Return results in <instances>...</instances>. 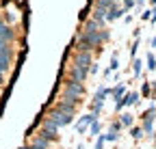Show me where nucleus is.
<instances>
[{"instance_id":"14","label":"nucleus","mask_w":156,"mask_h":149,"mask_svg":"<svg viewBox=\"0 0 156 149\" xmlns=\"http://www.w3.org/2000/svg\"><path fill=\"white\" fill-rule=\"evenodd\" d=\"M102 26H98L93 20H91V17H89V20H85V26H83V30L80 32H93V30H100Z\"/></svg>"},{"instance_id":"24","label":"nucleus","mask_w":156,"mask_h":149,"mask_svg":"<svg viewBox=\"0 0 156 149\" xmlns=\"http://www.w3.org/2000/svg\"><path fill=\"white\" fill-rule=\"evenodd\" d=\"M130 134H132L134 138H141V136H143V130H141V127H132V130H130Z\"/></svg>"},{"instance_id":"34","label":"nucleus","mask_w":156,"mask_h":149,"mask_svg":"<svg viewBox=\"0 0 156 149\" xmlns=\"http://www.w3.org/2000/svg\"><path fill=\"white\" fill-rule=\"evenodd\" d=\"M2 82H5V78H2V73H0V84H2Z\"/></svg>"},{"instance_id":"29","label":"nucleus","mask_w":156,"mask_h":149,"mask_svg":"<svg viewBox=\"0 0 156 149\" xmlns=\"http://www.w3.org/2000/svg\"><path fill=\"white\" fill-rule=\"evenodd\" d=\"M124 7H126V11L132 9V7H134V0H124Z\"/></svg>"},{"instance_id":"13","label":"nucleus","mask_w":156,"mask_h":149,"mask_svg":"<svg viewBox=\"0 0 156 149\" xmlns=\"http://www.w3.org/2000/svg\"><path fill=\"white\" fill-rule=\"evenodd\" d=\"M11 56H13V52H11L9 43L0 41V59H9V61H11Z\"/></svg>"},{"instance_id":"10","label":"nucleus","mask_w":156,"mask_h":149,"mask_svg":"<svg viewBox=\"0 0 156 149\" xmlns=\"http://www.w3.org/2000/svg\"><path fill=\"white\" fill-rule=\"evenodd\" d=\"M95 119H98V117H95V115H91V113H89V115H85L80 121H78V132H85L87 125H89L91 121H95Z\"/></svg>"},{"instance_id":"12","label":"nucleus","mask_w":156,"mask_h":149,"mask_svg":"<svg viewBox=\"0 0 156 149\" xmlns=\"http://www.w3.org/2000/svg\"><path fill=\"white\" fill-rule=\"evenodd\" d=\"M37 136H39V138H44L46 143H52V141L58 138V134H56V132H50V130H41V132H39Z\"/></svg>"},{"instance_id":"4","label":"nucleus","mask_w":156,"mask_h":149,"mask_svg":"<svg viewBox=\"0 0 156 149\" xmlns=\"http://www.w3.org/2000/svg\"><path fill=\"white\" fill-rule=\"evenodd\" d=\"M48 119L56 125V127H63V125H67V123H72V119H74V115H63V113H56V110H52V113L48 115Z\"/></svg>"},{"instance_id":"27","label":"nucleus","mask_w":156,"mask_h":149,"mask_svg":"<svg viewBox=\"0 0 156 149\" xmlns=\"http://www.w3.org/2000/svg\"><path fill=\"white\" fill-rule=\"evenodd\" d=\"M141 93H143V95H150V84H147V82H143V86H141Z\"/></svg>"},{"instance_id":"33","label":"nucleus","mask_w":156,"mask_h":149,"mask_svg":"<svg viewBox=\"0 0 156 149\" xmlns=\"http://www.w3.org/2000/svg\"><path fill=\"white\" fill-rule=\"evenodd\" d=\"M152 22H156V7H154V11H152V17H150Z\"/></svg>"},{"instance_id":"36","label":"nucleus","mask_w":156,"mask_h":149,"mask_svg":"<svg viewBox=\"0 0 156 149\" xmlns=\"http://www.w3.org/2000/svg\"><path fill=\"white\" fill-rule=\"evenodd\" d=\"M154 141H156V136H154Z\"/></svg>"},{"instance_id":"11","label":"nucleus","mask_w":156,"mask_h":149,"mask_svg":"<svg viewBox=\"0 0 156 149\" xmlns=\"http://www.w3.org/2000/svg\"><path fill=\"white\" fill-rule=\"evenodd\" d=\"M95 9L111 11V9H115V2H113V0H95Z\"/></svg>"},{"instance_id":"35","label":"nucleus","mask_w":156,"mask_h":149,"mask_svg":"<svg viewBox=\"0 0 156 149\" xmlns=\"http://www.w3.org/2000/svg\"><path fill=\"white\" fill-rule=\"evenodd\" d=\"M150 2H152V7H156V0H150Z\"/></svg>"},{"instance_id":"22","label":"nucleus","mask_w":156,"mask_h":149,"mask_svg":"<svg viewBox=\"0 0 156 149\" xmlns=\"http://www.w3.org/2000/svg\"><path fill=\"white\" fill-rule=\"evenodd\" d=\"M141 65H143V61H139V59L134 61V67H132V71H134V76H139V73H141Z\"/></svg>"},{"instance_id":"26","label":"nucleus","mask_w":156,"mask_h":149,"mask_svg":"<svg viewBox=\"0 0 156 149\" xmlns=\"http://www.w3.org/2000/svg\"><path fill=\"white\" fill-rule=\"evenodd\" d=\"M102 145H104V136H98V141H95V149H102Z\"/></svg>"},{"instance_id":"19","label":"nucleus","mask_w":156,"mask_h":149,"mask_svg":"<svg viewBox=\"0 0 156 149\" xmlns=\"http://www.w3.org/2000/svg\"><path fill=\"white\" fill-rule=\"evenodd\" d=\"M132 121H134V119H132V115H130V113H124V115H122V119H119V123H122V125H126V127H130V125H132Z\"/></svg>"},{"instance_id":"1","label":"nucleus","mask_w":156,"mask_h":149,"mask_svg":"<svg viewBox=\"0 0 156 149\" xmlns=\"http://www.w3.org/2000/svg\"><path fill=\"white\" fill-rule=\"evenodd\" d=\"M111 30L100 28V30H93V32H78V39H76V52H91L93 48H100L104 41H108Z\"/></svg>"},{"instance_id":"8","label":"nucleus","mask_w":156,"mask_h":149,"mask_svg":"<svg viewBox=\"0 0 156 149\" xmlns=\"http://www.w3.org/2000/svg\"><path fill=\"white\" fill-rule=\"evenodd\" d=\"M136 102H139V93H130V95H126V97H122L119 102H117V110H122L126 106H132Z\"/></svg>"},{"instance_id":"5","label":"nucleus","mask_w":156,"mask_h":149,"mask_svg":"<svg viewBox=\"0 0 156 149\" xmlns=\"http://www.w3.org/2000/svg\"><path fill=\"white\" fill-rule=\"evenodd\" d=\"M52 110H56V113H63V115H74V113H76V104L69 102V100H58V102L54 104Z\"/></svg>"},{"instance_id":"6","label":"nucleus","mask_w":156,"mask_h":149,"mask_svg":"<svg viewBox=\"0 0 156 149\" xmlns=\"http://www.w3.org/2000/svg\"><path fill=\"white\" fill-rule=\"evenodd\" d=\"M72 65H78V67L89 69V67H91V52H76Z\"/></svg>"},{"instance_id":"23","label":"nucleus","mask_w":156,"mask_h":149,"mask_svg":"<svg viewBox=\"0 0 156 149\" xmlns=\"http://www.w3.org/2000/svg\"><path fill=\"white\" fill-rule=\"evenodd\" d=\"M117 67H119V61H117V56H113V59H111V65H108L106 69H108V71H115Z\"/></svg>"},{"instance_id":"7","label":"nucleus","mask_w":156,"mask_h":149,"mask_svg":"<svg viewBox=\"0 0 156 149\" xmlns=\"http://www.w3.org/2000/svg\"><path fill=\"white\" fill-rule=\"evenodd\" d=\"M13 39H15V32L11 30V26H9V24H5L2 20H0V41L9 43V41H13Z\"/></svg>"},{"instance_id":"9","label":"nucleus","mask_w":156,"mask_h":149,"mask_svg":"<svg viewBox=\"0 0 156 149\" xmlns=\"http://www.w3.org/2000/svg\"><path fill=\"white\" fill-rule=\"evenodd\" d=\"M91 20H93L98 26H104V22H106V11H100V9H95V11L91 13Z\"/></svg>"},{"instance_id":"31","label":"nucleus","mask_w":156,"mask_h":149,"mask_svg":"<svg viewBox=\"0 0 156 149\" xmlns=\"http://www.w3.org/2000/svg\"><path fill=\"white\" fill-rule=\"evenodd\" d=\"M136 48H139V41H134V43H132V48H130V54H132V56H134V52H136Z\"/></svg>"},{"instance_id":"15","label":"nucleus","mask_w":156,"mask_h":149,"mask_svg":"<svg viewBox=\"0 0 156 149\" xmlns=\"http://www.w3.org/2000/svg\"><path fill=\"white\" fill-rule=\"evenodd\" d=\"M122 15H124L122 9H111V11H106V22H115L117 17H122Z\"/></svg>"},{"instance_id":"25","label":"nucleus","mask_w":156,"mask_h":149,"mask_svg":"<svg viewBox=\"0 0 156 149\" xmlns=\"http://www.w3.org/2000/svg\"><path fill=\"white\" fill-rule=\"evenodd\" d=\"M104 141H108V143H113V141H117V134H115V132H108V134L104 136Z\"/></svg>"},{"instance_id":"17","label":"nucleus","mask_w":156,"mask_h":149,"mask_svg":"<svg viewBox=\"0 0 156 149\" xmlns=\"http://www.w3.org/2000/svg\"><path fill=\"white\" fill-rule=\"evenodd\" d=\"M108 93H111V95H113V97H115V100H117V102H119V100H122V97H124V84H119V86H115V89H113V91H111V89H108Z\"/></svg>"},{"instance_id":"20","label":"nucleus","mask_w":156,"mask_h":149,"mask_svg":"<svg viewBox=\"0 0 156 149\" xmlns=\"http://www.w3.org/2000/svg\"><path fill=\"white\" fill-rule=\"evenodd\" d=\"M11 69V61L9 59H0V73H7Z\"/></svg>"},{"instance_id":"32","label":"nucleus","mask_w":156,"mask_h":149,"mask_svg":"<svg viewBox=\"0 0 156 149\" xmlns=\"http://www.w3.org/2000/svg\"><path fill=\"white\" fill-rule=\"evenodd\" d=\"M89 73H98V65H91L89 67Z\"/></svg>"},{"instance_id":"30","label":"nucleus","mask_w":156,"mask_h":149,"mask_svg":"<svg viewBox=\"0 0 156 149\" xmlns=\"http://www.w3.org/2000/svg\"><path fill=\"white\" fill-rule=\"evenodd\" d=\"M152 17V11H145V13H141V20H150Z\"/></svg>"},{"instance_id":"3","label":"nucleus","mask_w":156,"mask_h":149,"mask_svg":"<svg viewBox=\"0 0 156 149\" xmlns=\"http://www.w3.org/2000/svg\"><path fill=\"white\" fill-rule=\"evenodd\" d=\"M69 80H74V82H85V78L89 76V69H85V67H78V65H69Z\"/></svg>"},{"instance_id":"28","label":"nucleus","mask_w":156,"mask_h":149,"mask_svg":"<svg viewBox=\"0 0 156 149\" xmlns=\"http://www.w3.org/2000/svg\"><path fill=\"white\" fill-rule=\"evenodd\" d=\"M119 127H122V123H119V121H115V123L111 125V132H115V134H117V130H119Z\"/></svg>"},{"instance_id":"21","label":"nucleus","mask_w":156,"mask_h":149,"mask_svg":"<svg viewBox=\"0 0 156 149\" xmlns=\"http://www.w3.org/2000/svg\"><path fill=\"white\" fill-rule=\"evenodd\" d=\"M147 69H156V59H154V54H147Z\"/></svg>"},{"instance_id":"16","label":"nucleus","mask_w":156,"mask_h":149,"mask_svg":"<svg viewBox=\"0 0 156 149\" xmlns=\"http://www.w3.org/2000/svg\"><path fill=\"white\" fill-rule=\"evenodd\" d=\"M108 95V89L106 86H100V89H98V93H95V97H93V102H102L104 104V97Z\"/></svg>"},{"instance_id":"2","label":"nucleus","mask_w":156,"mask_h":149,"mask_svg":"<svg viewBox=\"0 0 156 149\" xmlns=\"http://www.w3.org/2000/svg\"><path fill=\"white\" fill-rule=\"evenodd\" d=\"M63 84H65V86H63V97H65V100H69V102H74V104H78V97H83L85 86H83L80 82L69 80V78H67Z\"/></svg>"},{"instance_id":"18","label":"nucleus","mask_w":156,"mask_h":149,"mask_svg":"<svg viewBox=\"0 0 156 149\" xmlns=\"http://www.w3.org/2000/svg\"><path fill=\"white\" fill-rule=\"evenodd\" d=\"M100 127H102V125H100V121H98V119L91 121V123H89V132H91V136H100Z\"/></svg>"}]
</instances>
